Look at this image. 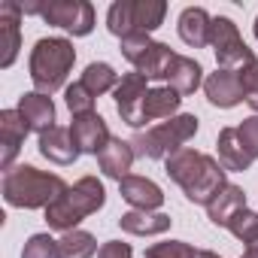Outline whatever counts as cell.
Masks as SVG:
<instances>
[{"instance_id": "1", "label": "cell", "mask_w": 258, "mask_h": 258, "mask_svg": "<svg viewBox=\"0 0 258 258\" xmlns=\"http://www.w3.org/2000/svg\"><path fill=\"white\" fill-rule=\"evenodd\" d=\"M164 170L185 191L191 204H204V207L228 185V176H225L228 170L213 155H204L195 149H179L170 158H164Z\"/></svg>"}, {"instance_id": "2", "label": "cell", "mask_w": 258, "mask_h": 258, "mask_svg": "<svg viewBox=\"0 0 258 258\" xmlns=\"http://www.w3.org/2000/svg\"><path fill=\"white\" fill-rule=\"evenodd\" d=\"M70 185L58 173L37 170L31 164H19L4 173V201L19 210H49Z\"/></svg>"}, {"instance_id": "3", "label": "cell", "mask_w": 258, "mask_h": 258, "mask_svg": "<svg viewBox=\"0 0 258 258\" xmlns=\"http://www.w3.org/2000/svg\"><path fill=\"white\" fill-rule=\"evenodd\" d=\"M76 61V49L64 37H43L31 49V82L40 94H55L64 88Z\"/></svg>"}, {"instance_id": "4", "label": "cell", "mask_w": 258, "mask_h": 258, "mask_svg": "<svg viewBox=\"0 0 258 258\" xmlns=\"http://www.w3.org/2000/svg\"><path fill=\"white\" fill-rule=\"evenodd\" d=\"M106 204V191L103 182L97 176H82L76 185H70L49 210H46V222L55 231H76V225L82 219H88L91 213H97Z\"/></svg>"}, {"instance_id": "5", "label": "cell", "mask_w": 258, "mask_h": 258, "mask_svg": "<svg viewBox=\"0 0 258 258\" xmlns=\"http://www.w3.org/2000/svg\"><path fill=\"white\" fill-rule=\"evenodd\" d=\"M198 127H201L198 115L182 112V115H173V118H167V121H158L155 127L137 134V137L131 140V146H134V152L143 155V158H170L173 152L185 149V143L198 134Z\"/></svg>"}, {"instance_id": "6", "label": "cell", "mask_w": 258, "mask_h": 258, "mask_svg": "<svg viewBox=\"0 0 258 258\" xmlns=\"http://www.w3.org/2000/svg\"><path fill=\"white\" fill-rule=\"evenodd\" d=\"M167 16L164 0H115L106 13V28L118 40L124 37H137V34H152L161 28Z\"/></svg>"}, {"instance_id": "7", "label": "cell", "mask_w": 258, "mask_h": 258, "mask_svg": "<svg viewBox=\"0 0 258 258\" xmlns=\"http://www.w3.org/2000/svg\"><path fill=\"white\" fill-rule=\"evenodd\" d=\"M121 55L137 67V73H143L146 79H167L176 52L167 43H155L149 34H137V37H124L121 40Z\"/></svg>"}, {"instance_id": "8", "label": "cell", "mask_w": 258, "mask_h": 258, "mask_svg": "<svg viewBox=\"0 0 258 258\" xmlns=\"http://www.w3.org/2000/svg\"><path fill=\"white\" fill-rule=\"evenodd\" d=\"M210 46H213V52H216V64H219V70H234V67L243 70L246 64L258 61L255 52L243 43L237 25H234L228 16H216V19H213V28H210Z\"/></svg>"}, {"instance_id": "9", "label": "cell", "mask_w": 258, "mask_h": 258, "mask_svg": "<svg viewBox=\"0 0 258 258\" xmlns=\"http://www.w3.org/2000/svg\"><path fill=\"white\" fill-rule=\"evenodd\" d=\"M40 16L73 37H88L94 31V7L88 0H43Z\"/></svg>"}, {"instance_id": "10", "label": "cell", "mask_w": 258, "mask_h": 258, "mask_svg": "<svg viewBox=\"0 0 258 258\" xmlns=\"http://www.w3.org/2000/svg\"><path fill=\"white\" fill-rule=\"evenodd\" d=\"M149 79L143 73H124L115 85V109L121 115V121L127 127H143L146 118H143V106H146V94H149Z\"/></svg>"}, {"instance_id": "11", "label": "cell", "mask_w": 258, "mask_h": 258, "mask_svg": "<svg viewBox=\"0 0 258 258\" xmlns=\"http://www.w3.org/2000/svg\"><path fill=\"white\" fill-rule=\"evenodd\" d=\"M70 134H73L76 149L85 152V155H100V149L112 140V137H109V127H106V121H103L100 112L73 115V121H70Z\"/></svg>"}, {"instance_id": "12", "label": "cell", "mask_w": 258, "mask_h": 258, "mask_svg": "<svg viewBox=\"0 0 258 258\" xmlns=\"http://www.w3.org/2000/svg\"><path fill=\"white\" fill-rule=\"evenodd\" d=\"M22 4H13V0H4L0 4V67H13V61L19 58L22 49Z\"/></svg>"}, {"instance_id": "13", "label": "cell", "mask_w": 258, "mask_h": 258, "mask_svg": "<svg viewBox=\"0 0 258 258\" xmlns=\"http://www.w3.org/2000/svg\"><path fill=\"white\" fill-rule=\"evenodd\" d=\"M28 134H31V127H28V121L22 118L19 109L0 112V167L4 170H13V161L22 152V143H25Z\"/></svg>"}, {"instance_id": "14", "label": "cell", "mask_w": 258, "mask_h": 258, "mask_svg": "<svg viewBox=\"0 0 258 258\" xmlns=\"http://www.w3.org/2000/svg\"><path fill=\"white\" fill-rule=\"evenodd\" d=\"M204 91L207 100L219 109H231L237 106L243 97V82H240V70H216L204 79Z\"/></svg>"}, {"instance_id": "15", "label": "cell", "mask_w": 258, "mask_h": 258, "mask_svg": "<svg viewBox=\"0 0 258 258\" xmlns=\"http://www.w3.org/2000/svg\"><path fill=\"white\" fill-rule=\"evenodd\" d=\"M134 158H137V152H134V146H131V143L121 140V137H112V140L100 149L97 164H100V173H103V176H109V179H118V182H121L124 176H131L127 170H131Z\"/></svg>"}, {"instance_id": "16", "label": "cell", "mask_w": 258, "mask_h": 258, "mask_svg": "<svg viewBox=\"0 0 258 258\" xmlns=\"http://www.w3.org/2000/svg\"><path fill=\"white\" fill-rule=\"evenodd\" d=\"M118 191H121V198L131 204L134 210H149V213H155V210L164 204L161 185L152 182V179H146V176H124V179L118 182Z\"/></svg>"}, {"instance_id": "17", "label": "cell", "mask_w": 258, "mask_h": 258, "mask_svg": "<svg viewBox=\"0 0 258 258\" xmlns=\"http://www.w3.org/2000/svg\"><path fill=\"white\" fill-rule=\"evenodd\" d=\"M40 155H43V158H49L52 164L67 167V164H73L82 152H79V149H76V143H73L70 127L55 124V127H49L46 134H40Z\"/></svg>"}, {"instance_id": "18", "label": "cell", "mask_w": 258, "mask_h": 258, "mask_svg": "<svg viewBox=\"0 0 258 258\" xmlns=\"http://www.w3.org/2000/svg\"><path fill=\"white\" fill-rule=\"evenodd\" d=\"M16 109L22 112V118L28 121V127H31V131H37V134H46L49 127H55V103H52L49 94L28 91V94L19 97V106Z\"/></svg>"}, {"instance_id": "19", "label": "cell", "mask_w": 258, "mask_h": 258, "mask_svg": "<svg viewBox=\"0 0 258 258\" xmlns=\"http://www.w3.org/2000/svg\"><path fill=\"white\" fill-rule=\"evenodd\" d=\"M216 146H219V164H222L225 170L243 173V170H249L252 161H255V158L249 155V149L243 146V140H240V134H237V127H222Z\"/></svg>"}, {"instance_id": "20", "label": "cell", "mask_w": 258, "mask_h": 258, "mask_svg": "<svg viewBox=\"0 0 258 258\" xmlns=\"http://www.w3.org/2000/svg\"><path fill=\"white\" fill-rule=\"evenodd\" d=\"M176 28H179V40H182L185 46H191V49L210 46V28H213V19H210L207 10H201V7H188V10H182Z\"/></svg>"}, {"instance_id": "21", "label": "cell", "mask_w": 258, "mask_h": 258, "mask_svg": "<svg viewBox=\"0 0 258 258\" xmlns=\"http://www.w3.org/2000/svg\"><path fill=\"white\" fill-rule=\"evenodd\" d=\"M240 210H246V195H243V188L240 185H225L210 204H207V216H210V222L213 225H222V228H228L231 225V219L240 213Z\"/></svg>"}, {"instance_id": "22", "label": "cell", "mask_w": 258, "mask_h": 258, "mask_svg": "<svg viewBox=\"0 0 258 258\" xmlns=\"http://www.w3.org/2000/svg\"><path fill=\"white\" fill-rule=\"evenodd\" d=\"M170 216L167 213H149V210H131V213H124L118 219L121 231L127 234H137V237H152V234H164L170 231Z\"/></svg>"}, {"instance_id": "23", "label": "cell", "mask_w": 258, "mask_h": 258, "mask_svg": "<svg viewBox=\"0 0 258 258\" xmlns=\"http://www.w3.org/2000/svg\"><path fill=\"white\" fill-rule=\"evenodd\" d=\"M167 82L170 88L182 97V94H195L201 85H204V67L195 61V58H185V55H176L170 73H167Z\"/></svg>"}, {"instance_id": "24", "label": "cell", "mask_w": 258, "mask_h": 258, "mask_svg": "<svg viewBox=\"0 0 258 258\" xmlns=\"http://www.w3.org/2000/svg\"><path fill=\"white\" fill-rule=\"evenodd\" d=\"M179 103H182V97H179L170 85L149 88V94H146V106H143V118H146V121L173 118V112L179 109Z\"/></svg>"}, {"instance_id": "25", "label": "cell", "mask_w": 258, "mask_h": 258, "mask_svg": "<svg viewBox=\"0 0 258 258\" xmlns=\"http://www.w3.org/2000/svg\"><path fill=\"white\" fill-rule=\"evenodd\" d=\"M94 97H100V94H106L109 88H115L118 85V73L106 64V61H94V64H88L85 67V73H82V79H79Z\"/></svg>"}, {"instance_id": "26", "label": "cell", "mask_w": 258, "mask_h": 258, "mask_svg": "<svg viewBox=\"0 0 258 258\" xmlns=\"http://www.w3.org/2000/svg\"><path fill=\"white\" fill-rule=\"evenodd\" d=\"M61 252H64V258H91L94 252H97V240H94V234H88V231H67L61 240Z\"/></svg>"}, {"instance_id": "27", "label": "cell", "mask_w": 258, "mask_h": 258, "mask_svg": "<svg viewBox=\"0 0 258 258\" xmlns=\"http://www.w3.org/2000/svg\"><path fill=\"white\" fill-rule=\"evenodd\" d=\"M22 258H64L61 252V243L49 234H34L25 249H22Z\"/></svg>"}, {"instance_id": "28", "label": "cell", "mask_w": 258, "mask_h": 258, "mask_svg": "<svg viewBox=\"0 0 258 258\" xmlns=\"http://www.w3.org/2000/svg\"><path fill=\"white\" fill-rule=\"evenodd\" d=\"M64 103L73 115H85V112H94V94L82 85V82H73L64 88Z\"/></svg>"}, {"instance_id": "29", "label": "cell", "mask_w": 258, "mask_h": 258, "mask_svg": "<svg viewBox=\"0 0 258 258\" xmlns=\"http://www.w3.org/2000/svg\"><path fill=\"white\" fill-rule=\"evenodd\" d=\"M143 258H198V249L182 240H167V243H152Z\"/></svg>"}, {"instance_id": "30", "label": "cell", "mask_w": 258, "mask_h": 258, "mask_svg": "<svg viewBox=\"0 0 258 258\" xmlns=\"http://www.w3.org/2000/svg\"><path fill=\"white\" fill-rule=\"evenodd\" d=\"M228 231L237 237V240H243V243H249L252 237H258V213H252V210H240L234 219H231V225H228Z\"/></svg>"}, {"instance_id": "31", "label": "cell", "mask_w": 258, "mask_h": 258, "mask_svg": "<svg viewBox=\"0 0 258 258\" xmlns=\"http://www.w3.org/2000/svg\"><path fill=\"white\" fill-rule=\"evenodd\" d=\"M240 82H243V97H246V103L258 112V61L246 64V67L240 70Z\"/></svg>"}, {"instance_id": "32", "label": "cell", "mask_w": 258, "mask_h": 258, "mask_svg": "<svg viewBox=\"0 0 258 258\" xmlns=\"http://www.w3.org/2000/svg\"><path fill=\"white\" fill-rule=\"evenodd\" d=\"M237 134H240L243 146L249 149V155H252V158H258V115L243 118V124H237Z\"/></svg>"}, {"instance_id": "33", "label": "cell", "mask_w": 258, "mask_h": 258, "mask_svg": "<svg viewBox=\"0 0 258 258\" xmlns=\"http://www.w3.org/2000/svg\"><path fill=\"white\" fill-rule=\"evenodd\" d=\"M131 255H134L131 246L121 243V240H109V243H103L97 249V258H131Z\"/></svg>"}, {"instance_id": "34", "label": "cell", "mask_w": 258, "mask_h": 258, "mask_svg": "<svg viewBox=\"0 0 258 258\" xmlns=\"http://www.w3.org/2000/svg\"><path fill=\"white\" fill-rule=\"evenodd\" d=\"M240 258H258V237H252V240L246 243V252H243Z\"/></svg>"}, {"instance_id": "35", "label": "cell", "mask_w": 258, "mask_h": 258, "mask_svg": "<svg viewBox=\"0 0 258 258\" xmlns=\"http://www.w3.org/2000/svg\"><path fill=\"white\" fill-rule=\"evenodd\" d=\"M198 258H222V255H216V252H210V249H201Z\"/></svg>"}, {"instance_id": "36", "label": "cell", "mask_w": 258, "mask_h": 258, "mask_svg": "<svg viewBox=\"0 0 258 258\" xmlns=\"http://www.w3.org/2000/svg\"><path fill=\"white\" fill-rule=\"evenodd\" d=\"M255 40H258V19H255Z\"/></svg>"}]
</instances>
